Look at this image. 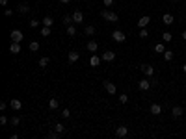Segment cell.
<instances>
[{
  "label": "cell",
  "instance_id": "obj_1",
  "mask_svg": "<svg viewBox=\"0 0 186 139\" xmlns=\"http://www.w3.org/2000/svg\"><path fill=\"white\" fill-rule=\"evenodd\" d=\"M101 15H102V19H106V20H110V22H117L119 20V15L115 11H101Z\"/></svg>",
  "mask_w": 186,
  "mask_h": 139
},
{
  "label": "cell",
  "instance_id": "obj_2",
  "mask_svg": "<svg viewBox=\"0 0 186 139\" xmlns=\"http://www.w3.org/2000/svg\"><path fill=\"white\" fill-rule=\"evenodd\" d=\"M112 39L115 41V43H125L127 35H125V32H121V30H114L112 32Z\"/></svg>",
  "mask_w": 186,
  "mask_h": 139
},
{
  "label": "cell",
  "instance_id": "obj_3",
  "mask_svg": "<svg viewBox=\"0 0 186 139\" xmlns=\"http://www.w3.org/2000/svg\"><path fill=\"white\" fill-rule=\"evenodd\" d=\"M9 39H11V43H20V41L24 39V35H23V32H20V30H11Z\"/></svg>",
  "mask_w": 186,
  "mask_h": 139
},
{
  "label": "cell",
  "instance_id": "obj_4",
  "mask_svg": "<svg viewBox=\"0 0 186 139\" xmlns=\"http://www.w3.org/2000/svg\"><path fill=\"white\" fill-rule=\"evenodd\" d=\"M142 72L145 74L147 78H153V76H155V67H153V65H145V63H143V65H142Z\"/></svg>",
  "mask_w": 186,
  "mask_h": 139
},
{
  "label": "cell",
  "instance_id": "obj_5",
  "mask_svg": "<svg viewBox=\"0 0 186 139\" xmlns=\"http://www.w3.org/2000/svg\"><path fill=\"white\" fill-rule=\"evenodd\" d=\"M115 135H117V137H121V139H125V137L128 135V128L121 124V126H117V128H115Z\"/></svg>",
  "mask_w": 186,
  "mask_h": 139
},
{
  "label": "cell",
  "instance_id": "obj_6",
  "mask_svg": "<svg viewBox=\"0 0 186 139\" xmlns=\"http://www.w3.org/2000/svg\"><path fill=\"white\" fill-rule=\"evenodd\" d=\"M138 89H140V91H149V89H151V82L147 78L140 80V82H138Z\"/></svg>",
  "mask_w": 186,
  "mask_h": 139
},
{
  "label": "cell",
  "instance_id": "obj_7",
  "mask_svg": "<svg viewBox=\"0 0 186 139\" xmlns=\"http://www.w3.org/2000/svg\"><path fill=\"white\" fill-rule=\"evenodd\" d=\"M182 115H184V109L181 106H173V109H171V117H173V119H181Z\"/></svg>",
  "mask_w": 186,
  "mask_h": 139
},
{
  "label": "cell",
  "instance_id": "obj_8",
  "mask_svg": "<svg viewBox=\"0 0 186 139\" xmlns=\"http://www.w3.org/2000/svg\"><path fill=\"white\" fill-rule=\"evenodd\" d=\"M82 20H84V13H82L80 9H77L73 13V22H77V24H80Z\"/></svg>",
  "mask_w": 186,
  "mask_h": 139
},
{
  "label": "cell",
  "instance_id": "obj_9",
  "mask_svg": "<svg viewBox=\"0 0 186 139\" xmlns=\"http://www.w3.org/2000/svg\"><path fill=\"white\" fill-rule=\"evenodd\" d=\"M162 20H164V24H166V26H171V24H173V22H175V17H173V15H171V13H164V17H162Z\"/></svg>",
  "mask_w": 186,
  "mask_h": 139
},
{
  "label": "cell",
  "instance_id": "obj_10",
  "mask_svg": "<svg viewBox=\"0 0 186 139\" xmlns=\"http://www.w3.org/2000/svg\"><path fill=\"white\" fill-rule=\"evenodd\" d=\"M149 111H151V115H160L162 113V106H160V104H151Z\"/></svg>",
  "mask_w": 186,
  "mask_h": 139
},
{
  "label": "cell",
  "instance_id": "obj_11",
  "mask_svg": "<svg viewBox=\"0 0 186 139\" xmlns=\"http://www.w3.org/2000/svg\"><path fill=\"white\" fill-rule=\"evenodd\" d=\"M102 85H104L106 93H110V95H115V83H112V82H104Z\"/></svg>",
  "mask_w": 186,
  "mask_h": 139
},
{
  "label": "cell",
  "instance_id": "obj_12",
  "mask_svg": "<svg viewBox=\"0 0 186 139\" xmlns=\"http://www.w3.org/2000/svg\"><path fill=\"white\" fill-rule=\"evenodd\" d=\"M101 58H102V59H104V61H108V63H110V61H114V59H115V54H114L112 50H106L104 54H102V56H101Z\"/></svg>",
  "mask_w": 186,
  "mask_h": 139
},
{
  "label": "cell",
  "instance_id": "obj_13",
  "mask_svg": "<svg viewBox=\"0 0 186 139\" xmlns=\"http://www.w3.org/2000/svg\"><path fill=\"white\" fill-rule=\"evenodd\" d=\"M149 22H151V17H149V15H143V17H140V20H138V26H140V28H145Z\"/></svg>",
  "mask_w": 186,
  "mask_h": 139
},
{
  "label": "cell",
  "instance_id": "obj_14",
  "mask_svg": "<svg viewBox=\"0 0 186 139\" xmlns=\"http://www.w3.org/2000/svg\"><path fill=\"white\" fill-rule=\"evenodd\" d=\"M78 58H80V56H78V52H74V50H71V52H69V56H67L69 63H77V61H78Z\"/></svg>",
  "mask_w": 186,
  "mask_h": 139
},
{
  "label": "cell",
  "instance_id": "obj_15",
  "mask_svg": "<svg viewBox=\"0 0 186 139\" xmlns=\"http://www.w3.org/2000/svg\"><path fill=\"white\" fill-rule=\"evenodd\" d=\"M9 106H11V109H15V111H19L20 108H23V102H20V100H17V98H11V102H9Z\"/></svg>",
  "mask_w": 186,
  "mask_h": 139
},
{
  "label": "cell",
  "instance_id": "obj_16",
  "mask_svg": "<svg viewBox=\"0 0 186 139\" xmlns=\"http://www.w3.org/2000/svg\"><path fill=\"white\" fill-rule=\"evenodd\" d=\"M86 48H88L89 52H95V50H97V48H99V43H97V41H88Z\"/></svg>",
  "mask_w": 186,
  "mask_h": 139
},
{
  "label": "cell",
  "instance_id": "obj_17",
  "mask_svg": "<svg viewBox=\"0 0 186 139\" xmlns=\"http://www.w3.org/2000/svg\"><path fill=\"white\" fill-rule=\"evenodd\" d=\"M9 52L11 54H19L20 52V43H11L9 45Z\"/></svg>",
  "mask_w": 186,
  "mask_h": 139
},
{
  "label": "cell",
  "instance_id": "obj_18",
  "mask_svg": "<svg viewBox=\"0 0 186 139\" xmlns=\"http://www.w3.org/2000/svg\"><path fill=\"white\" fill-rule=\"evenodd\" d=\"M101 59H102V58H99V56H91V58H89V65H91V67H97V65L101 63Z\"/></svg>",
  "mask_w": 186,
  "mask_h": 139
},
{
  "label": "cell",
  "instance_id": "obj_19",
  "mask_svg": "<svg viewBox=\"0 0 186 139\" xmlns=\"http://www.w3.org/2000/svg\"><path fill=\"white\" fill-rule=\"evenodd\" d=\"M155 52H156V54H164V52H166V46H164V43H156V45H155Z\"/></svg>",
  "mask_w": 186,
  "mask_h": 139
},
{
  "label": "cell",
  "instance_id": "obj_20",
  "mask_svg": "<svg viewBox=\"0 0 186 139\" xmlns=\"http://www.w3.org/2000/svg\"><path fill=\"white\" fill-rule=\"evenodd\" d=\"M52 24H54V19H52V17H49V15H47V17L43 19V22H41V26H49V28H50Z\"/></svg>",
  "mask_w": 186,
  "mask_h": 139
},
{
  "label": "cell",
  "instance_id": "obj_21",
  "mask_svg": "<svg viewBox=\"0 0 186 139\" xmlns=\"http://www.w3.org/2000/svg\"><path fill=\"white\" fill-rule=\"evenodd\" d=\"M49 61H50V59L47 58V56H43V58L39 59V67H41V69H47V67H49Z\"/></svg>",
  "mask_w": 186,
  "mask_h": 139
},
{
  "label": "cell",
  "instance_id": "obj_22",
  "mask_svg": "<svg viewBox=\"0 0 186 139\" xmlns=\"http://www.w3.org/2000/svg\"><path fill=\"white\" fill-rule=\"evenodd\" d=\"M58 106H60V100H58V98H50V100H49V108H50V109H56Z\"/></svg>",
  "mask_w": 186,
  "mask_h": 139
},
{
  "label": "cell",
  "instance_id": "obj_23",
  "mask_svg": "<svg viewBox=\"0 0 186 139\" xmlns=\"http://www.w3.org/2000/svg\"><path fill=\"white\" fill-rule=\"evenodd\" d=\"M28 48H30V52H37L39 50V41H32Z\"/></svg>",
  "mask_w": 186,
  "mask_h": 139
},
{
  "label": "cell",
  "instance_id": "obj_24",
  "mask_svg": "<svg viewBox=\"0 0 186 139\" xmlns=\"http://www.w3.org/2000/svg\"><path fill=\"white\" fill-rule=\"evenodd\" d=\"M28 11H30L28 4H19V13H28Z\"/></svg>",
  "mask_w": 186,
  "mask_h": 139
},
{
  "label": "cell",
  "instance_id": "obj_25",
  "mask_svg": "<svg viewBox=\"0 0 186 139\" xmlns=\"http://www.w3.org/2000/svg\"><path fill=\"white\" fill-rule=\"evenodd\" d=\"M171 39H173V35H171L169 32H164V33H162V41H164V43H169Z\"/></svg>",
  "mask_w": 186,
  "mask_h": 139
},
{
  "label": "cell",
  "instance_id": "obj_26",
  "mask_svg": "<svg viewBox=\"0 0 186 139\" xmlns=\"http://www.w3.org/2000/svg\"><path fill=\"white\" fill-rule=\"evenodd\" d=\"M41 35H43V37H49V35H50V28H49V26H41Z\"/></svg>",
  "mask_w": 186,
  "mask_h": 139
},
{
  "label": "cell",
  "instance_id": "obj_27",
  "mask_svg": "<svg viewBox=\"0 0 186 139\" xmlns=\"http://www.w3.org/2000/svg\"><path fill=\"white\" fill-rule=\"evenodd\" d=\"M54 132H58V134H63L65 132V126L61 122H56V126H54Z\"/></svg>",
  "mask_w": 186,
  "mask_h": 139
},
{
  "label": "cell",
  "instance_id": "obj_28",
  "mask_svg": "<svg viewBox=\"0 0 186 139\" xmlns=\"http://www.w3.org/2000/svg\"><path fill=\"white\" fill-rule=\"evenodd\" d=\"M162 56H164V59H166V61H171V59H173V52H171V50H166Z\"/></svg>",
  "mask_w": 186,
  "mask_h": 139
},
{
  "label": "cell",
  "instance_id": "obj_29",
  "mask_svg": "<svg viewBox=\"0 0 186 139\" xmlns=\"http://www.w3.org/2000/svg\"><path fill=\"white\" fill-rule=\"evenodd\" d=\"M140 37H142V39H147V37H149L147 28H140Z\"/></svg>",
  "mask_w": 186,
  "mask_h": 139
},
{
  "label": "cell",
  "instance_id": "obj_30",
  "mask_svg": "<svg viewBox=\"0 0 186 139\" xmlns=\"http://www.w3.org/2000/svg\"><path fill=\"white\" fill-rule=\"evenodd\" d=\"M84 30H86V35H93L95 33V26H86Z\"/></svg>",
  "mask_w": 186,
  "mask_h": 139
},
{
  "label": "cell",
  "instance_id": "obj_31",
  "mask_svg": "<svg viewBox=\"0 0 186 139\" xmlns=\"http://www.w3.org/2000/svg\"><path fill=\"white\" fill-rule=\"evenodd\" d=\"M74 33H77V28H74V26H67V35H74Z\"/></svg>",
  "mask_w": 186,
  "mask_h": 139
},
{
  "label": "cell",
  "instance_id": "obj_32",
  "mask_svg": "<svg viewBox=\"0 0 186 139\" xmlns=\"http://www.w3.org/2000/svg\"><path fill=\"white\" fill-rule=\"evenodd\" d=\"M61 117H63V119H71V111H69L67 108L61 109Z\"/></svg>",
  "mask_w": 186,
  "mask_h": 139
},
{
  "label": "cell",
  "instance_id": "obj_33",
  "mask_svg": "<svg viewBox=\"0 0 186 139\" xmlns=\"http://www.w3.org/2000/svg\"><path fill=\"white\" fill-rule=\"evenodd\" d=\"M119 102H121V104H127V102H128V95H125V93L119 95Z\"/></svg>",
  "mask_w": 186,
  "mask_h": 139
},
{
  "label": "cell",
  "instance_id": "obj_34",
  "mask_svg": "<svg viewBox=\"0 0 186 139\" xmlns=\"http://www.w3.org/2000/svg\"><path fill=\"white\" fill-rule=\"evenodd\" d=\"M47 139H60V134L58 132H50V134L47 135Z\"/></svg>",
  "mask_w": 186,
  "mask_h": 139
},
{
  "label": "cell",
  "instance_id": "obj_35",
  "mask_svg": "<svg viewBox=\"0 0 186 139\" xmlns=\"http://www.w3.org/2000/svg\"><path fill=\"white\" fill-rule=\"evenodd\" d=\"M28 26H30V28H37V26H39V20H37V19H32Z\"/></svg>",
  "mask_w": 186,
  "mask_h": 139
},
{
  "label": "cell",
  "instance_id": "obj_36",
  "mask_svg": "<svg viewBox=\"0 0 186 139\" xmlns=\"http://www.w3.org/2000/svg\"><path fill=\"white\" fill-rule=\"evenodd\" d=\"M19 122H20V119H19L17 115H13V117H11V124H13V126H17Z\"/></svg>",
  "mask_w": 186,
  "mask_h": 139
},
{
  "label": "cell",
  "instance_id": "obj_37",
  "mask_svg": "<svg viewBox=\"0 0 186 139\" xmlns=\"http://www.w3.org/2000/svg\"><path fill=\"white\" fill-rule=\"evenodd\" d=\"M0 124H2V126L8 124V117H6V115H0Z\"/></svg>",
  "mask_w": 186,
  "mask_h": 139
},
{
  "label": "cell",
  "instance_id": "obj_38",
  "mask_svg": "<svg viewBox=\"0 0 186 139\" xmlns=\"http://www.w3.org/2000/svg\"><path fill=\"white\" fill-rule=\"evenodd\" d=\"M71 20H73V17H71V15H65V17H63V24H67V26H69V24H71Z\"/></svg>",
  "mask_w": 186,
  "mask_h": 139
},
{
  "label": "cell",
  "instance_id": "obj_39",
  "mask_svg": "<svg viewBox=\"0 0 186 139\" xmlns=\"http://www.w3.org/2000/svg\"><path fill=\"white\" fill-rule=\"evenodd\" d=\"M6 108H8V102H6V100H2V102H0V111H4Z\"/></svg>",
  "mask_w": 186,
  "mask_h": 139
},
{
  "label": "cell",
  "instance_id": "obj_40",
  "mask_svg": "<svg viewBox=\"0 0 186 139\" xmlns=\"http://www.w3.org/2000/svg\"><path fill=\"white\" fill-rule=\"evenodd\" d=\"M4 15H6V17H11V15H13V11H11L9 8H6V9H4Z\"/></svg>",
  "mask_w": 186,
  "mask_h": 139
},
{
  "label": "cell",
  "instance_id": "obj_41",
  "mask_svg": "<svg viewBox=\"0 0 186 139\" xmlns=\"http://www.w3.org/2000/svg\"><path fill=\"white\" fill-rule=\"evenodd\" d=\"M102 2H104V6H106V8H110V6L114 4V0H102Z\"/></svg>",
  "mask_w": 186,
  "mask_h": 139
},
{
  "label": "cell",
  "instance_id": "obj_42",
  "mask_svg": "<svg viewBox=\"0 0 186 139\" xmlns=\"http://www.w3.org/2000/svg\"><path fill=\"white\" fill-rule=\"evenodd\" d=\"M9 139H19V135H17V134H11V135H9Z\"/></svg>",
  "mask_w": 186,
  "mask_h": 139
},
{
  "label": "cell",
  "instance_id": "obj_43",
  "mask_svg": "<svg viewBox=\"0 0 186 139\" xmlns=\"http://www.w3.org/2000/svg\"><path fill=\"white\" fill-rule=\"evenodd\" d=\"M60 2H61V4H69V2H71V0H60Z\"/></svg>",
  "mask_w": 186,
  "mask_h": 139
},
{
  "label": "cell",
  "instance_id": "obj_44",
  "mask_svg": "<svg viewBox=\"0 0 186 139\" xmlns=\"http://www.w3.org/2000/svg\"><path fill=\"white\" fill-rule=\"evenodd\" d=\"M0 4H2V6H6V4H8V0H0Z\"/></svg>",
  "mask_w": 186,
  "mask_h": 139
},
{
  "label": "cell",
  "instance_id": "obj_45",
  "mask_svg": "<svg viewBox=\"0 0 186 139\" xmlns=\"http://www.w3.org/2000/svg\"><path fill=\"white\" fill-rule=\"evenodd\" d=\"M182 39H184V41H186V30H184V32H182Z\"/></svg>",
  "mask_w": 186,
  "mask_h": 139
},
{
  "label": "cell",
  "instance_id": "obj_46",
  "mask_svg": "<svg viewBox=\"0 0 186 139\" xmlns=\"http://www.w3.org/2000/svg\"><path fill=\"white\" fill-rule=\"evenodd\" d=\"M182 72H184V74H186V63H184V65H182Z\"/></svg>",
  "mask_w": 186,
  "mask_h": 139
},
{
  "label": "cell",
  "instance_id": "obj_47",
  "mask_svg": "<svg viewBox=\"0 0 186 139\" xmlns=\"http://www.w3.org/2000/svg\"><path fill=\"white\" fill-rule=\"evenodd\" d=\"M173 2H179V0H173Z\"/></svg>",
  "mask_w": 186,
  "mask_h": 139
},
{
  "label": "cell",
  "instance_id": "obj_48",
  "mask_svg": "<svg viewBox=\"0 0 186 139\" xmlns=\"http://www.w3.org/2000/svg\"><path fill=\"white\" fill-rule=\"evenodd\" d=\"M125 139H127V137H125Z\"/></svg>",
  "mask_w": 186,
  "mask_h": 139
}]
</instances>
